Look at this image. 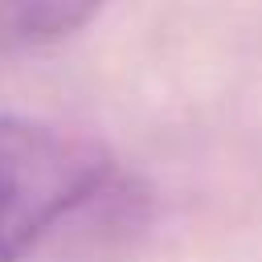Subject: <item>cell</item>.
I'll return each instance as SVG.
<instances>
[{"instance_id": "6da1fadb", "label": "cell", "mask_w": 262, "mask_h": 262, "mask_svg": "<svg viewBox=\"0 0 262 262\" xmlns=\"http://www.w3.org/2000/svg\"><path fill=\"white\" fill-rule=\"evenodd\" d=\"M111 156L45 123L0 115V262H20L61 217L94 201Z\"/></svg>"}, {"instance_id": "7a4b0ae2", "label": "cell", "mask_w": 262, "mask_h": 262, "mask_svg": "<svg viewBox=\"0 0 262 262\" xmlns=\"http://www.w3.org/2000/svg\"><path fill=\"white\" fill-rule=\"evenodd\" d=\"M106 0H0V41L49 45L78 33Z\"/></svg>"}]
</instances>
